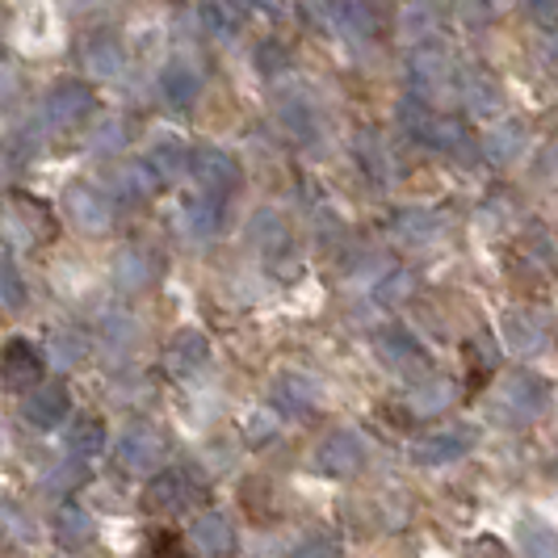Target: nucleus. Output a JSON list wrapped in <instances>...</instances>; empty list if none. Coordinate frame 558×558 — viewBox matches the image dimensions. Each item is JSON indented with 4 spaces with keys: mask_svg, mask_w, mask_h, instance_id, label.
Masks as SVG:
<instances>
[{
    "mask_svg": "<svg viewBox=\"0 0 558 558\" xmlns=\"http://www.w3.org/2000/svg\"><path fill=\"white\" fill-rule=\"evenodd\" d=\"M391 231L395 240H403V244H433L441 223H437L433 210H399L391 219Z\"/></svg>",
    "mask_w": 558,
    "mask_h": 558,
    "instance_id": "nucleus-25",
    "label": "nucleus"
},
{
    "mask_svg": "<svg viewBox=\"0 0 558 558\" xmlns=\"http://www.w3.org/2000/svg\"><path fill=\"white\" fill-rule=\"evenodd\" d=\"M299 558H336V546L332 542H311V546H303Z\"/></svg>",
    "mask_w": 558,
    "mask_h": 558,
    "instance_id": "nucleus-46",
    "label": "nucleus"
},
{
    "mask_svg": "<svg viewBox=\"0 0 558 558\" xmlns=\"http://www.w3.org/2000/svg\"><path fill=\"white\" fill-rule=\"evenodd\" d=\"M206 357H210V340H206L202 332H194V328L177 332L165 349L168 374H181V378H185V374H194V369H202Z\"/></svg>",
    "mask_w": 558,
    "mask_h": 558,
    "instance_id": "nucleus-18",
    "label": "nucleus"
},
{
    "mask_svg": "<svg viewBox=\"0 0 558 558\" xmlns=\"http://www.w3.org/2000/svg\"><path fill=\"white\" fill-rule=\"evenodd\" d=\"M374 349H378V362L391 365V369H403V374H412V369H424V365H428L424 349H420V340L412 332H403V328H383L378 340H374Z\"/></svg>",
    "mask_w": 558,
    "mask_h": 558,
    "instance_id": "nucleus-14",
    "label": "nucleus"
},
{
    "mask_svg": "<svg viewBox=\"0 0 558 558\" xmlns=\"http://www.w3.org/2000/svg\"><path fill=\"white\" fill-rule=\"evenodd\" d=\"M487 4H492V0H487Z\"/></svg>",
    "mask_w": 558,
    "mask_h": 558,
    "instance_id": "nucleus-49",
    "label": "nucleus"
},
{
    "mask_svg": "<svg viewBox=\"0 0 558 558\" xmlns=\"http://www.w3.org/2000/svg\"><path fill=\"white\" fill-rule=\"evenodd\" d=\"M84 353H88V344H84V336L76 332V328H59V332L51 336V362H56L59 369L81 365Z\"/></svg>",
    "mask_w": 558,
    "mask_h": 558,
    "instance_id": "nucleus-32",
    "label": "nucleus"
},
{
    "mask_svg": "<svg viewBox=\"0 0 558 558\" xmlns=\"http://www.w3.org/2000/svg\"><path fill=\"white\" fill-rule=\"evenodd\" d=\"M194 546L202 555L210 558H223L235 550V530H231V521L219 517V512H206V517H197L194 521Z\"/></svg>",
    "mask_w": 558,
    "mask_h": 558,
    "instance_id": "nucleus-22",
    "label": "nucleus"
},
{
    "mask_svg": "<svg viewBox=\"0 0 558 558\" xmlns=\"http://www.w3.org/2000/svg\"><path fill=\"white\" fill-rule=\"evenodd\" d=\"M151 550H156L151 558H181V542H177L172 533H160V537L151 542Z\"/></svg>",
    "mask_w": 558,
    "mask_h": 558,
    "instance_id": "nucleus-44",
    "label": "nucleus"
},
{
    "mask_svg": "<svg viewBox=\"0 0 558 558\" xmlns=\"http://www.w3.org/2000/svg\"><path fill=\"white\" fill-rule=\"evenodd\" d=\"M0 303H4V307H22V303H26V286H22L13 260H9L4 252H0Z\"/></svg>",
    "mask_w": 558,
    "mask_h": 558,
    "instance_id": "nucleus-39",
    "label": "nucleus"
},
{
    "mask_svg": "<svg viewBox=\"0 0 558 558\" xmlns=\"http://www.w3.org/2000/svg\"><path fill=\"white\" fill-rule=\"evenodd\" d=\"M408 81L416 88V97H433L441 84H449V56L437 43H420L408 56Z\"/></svg>",
    "mask_w": 558,
    "mask_h": 558,
    "instance_id": "nucleus-11",
    "label": "nucleus"
},
{
    "mask_svg": "<svg viewBox=\"0 0 558 558\" xmlns=\"http://www.w3.org/2000/svg\"><path fill=\"white\" fill-rule=\"evenodd\" d=\"M160 93L172 110H190L202 93V76H197L190 63H168L160 72Z\"/></svg>",
    "mask_w": 558,
    "mask_h": 558,
    "instance_id": "nucleus-21",
    "label": "nucleus"
},
{
    "mask_svg": "<svg viewBox=\"0 0 558 558\" xmlns=\"http://www.w3.org/2000/svg\"><path fill=\"white\" fill-rule=\"evenodd\" d=\"M43 110H47V122L56 131H72V126H81L84 118L97 110V97H93V88L84 81H68L51 88V97H47Z\"/></svg>",
    "mask_w": 558,
    "mask_h": 558,
    "instance_id": "nucleus-6",
    "label": "nucleus"
},
{
    "mask_svg": "<svg viewBox=\"0 0 558 558\" xmlns=\"http://www.w3.org/2000/svg\"><path fill=\"white\" fill-rule=\"evenodd\" d=\"M256 72L260 76H281L286 68H290V51L281 47L278 38H265V43H256Z\"/></svg>",
    "mask_w": 558,
    "mask_h": 558,
    "instance_id": "nucleus-37",
    "label": "nucleus"
},
{
    "mask_svg": "<svg viewBox=\"0 0 558 558\" xmlns=\"http://www.w3.org/2000/svg\"><path fill=\"white\" fill-rule=\"evenodd\" d=\"M403 131L416 143L441 151V156H453V160H475V135L466 131L462 118H449V113H428L424 101H403Z\"/></svg>",
    "mask_w": 558,
    "mask_h": 558,
    "instance_id": "nucleus-1",
    "label": "nucleus"
},
{
    "mask_svg": "<svg viewBox=\"0 0 558 558\" xmlns=\"http://www.w3.org/2000/svg\"><path fill=\"white\" fill-rule=\"evenodd\" d=\"M252 437H269L274 433V416L269 412H260V416H252V428H248Z\"/></svg>",
    "mask_w": 558,
    "mask_h": 558,
    "instance_id": "nucleus-47",
    "label": "nucleus"
},
{
    "mask_svg": "<svg viewBox=\"0 0 558 558\" xmlns=\"http://www.w3.org/2000/svg\"><path fill=\"white\" fill-rule=\"evenodd\" d=\"M56 235V219L47 202L29 194H0V244L13 248H38Z\"/></svg>",
    "mask_w": 558,
    "mask_h": 558,
    "instance_id": "nucleus-2",
    "label": "nucleus"
},
{
    "mask_svg": "<svg viewBox=\"0 0 558 558\" xmlns=\"http://www.w3.org/2000/svg\"><path fill=\"white\" fill-rule=\"evenodd\" d=\"M458 93H462V106L471 113H496L504 110V93L496 76L487 68H466L462 81H458Z\"/></svg>",
    "mask_w": 558,
    "mask_h": 558,
    "instance_id": "nucleus-17",
    "label": "nucleus"
},
{
    "mask_svg": "<svg viewBox=\"0 0 558 558\" xmlns=\"http://www.w3.org/2000/svg\"><path fill=\"white\" fill-rule=\"evenodd\" d=\"M202 17L215 34H235V26H240V13L219 4V0H202Z\"/></svg>",
    "mask_w": 558,
    "mask_h": 558,
    "instance_id": "nucleus-40",
    "label": "nucleus"
},
{
    "mask_svg": "<svg viewBox=\"0 0 558 558\" xmlns=\"http://www.w3.org/2000/svg\"><path fill=\"white\" fill-rule=\"evenodd\" d=\"M202 500V483H197L194 471H165L156 475V483L147 487V508L151 512H185Z\"/></svg>",
    "mask_w": 558,
    "mask_h": 558,
    "instance_id": "nucleus-7",
    "label": "nucleus"
},
{
    "mask_svg": "<svg viewBox=\"0 0 558 558\" xmlns=\"http://www.w3.org/2000/svg\"><path fill=\"white\" fill-rule=\"evenodd\" d=\"M449 399H453L449 383H428V387H416V395H412V412L416 416H437L449 408Z\"/></svg>",
    "mask_w": 558,
    "mask_h": 558,
    "instance_id": "nucleus-33",
    "label": "nucleus"
},
{
    "mask_svg": "<svg viewBox=\"0 0 558 558\" xmlns=\"http://www.w3.org/2000/svg\"><path fill=\"white\" fill-rule=\"evenodd\" d=\"M458 17H462L466 26H483V22L492 17V4H487V0H458Z\"/></svg>",
    "mask_w": 558,
    "mask_h": 558,
    "instance_id": "nucleus-43",
    "label": "nucleus"
},
{
    "mask_svg": "<svg viewBox=\"0 0 558 558\" xmlns=\"http://www.w3.org/2000/svg\"><path fill=\"white\" fill-rule=\"evenodd\" d=\"M68 412H72L68 387H34L26 399V420L34 428H56L68 420Z\"/></svg>",
    "mask_w": 558,
    "mask_h": 558,
    "instance_id": "nucleus-19",
    "label": "nucleus"
},
{
    "mask_svg": "<svg viewBox=\"0 0 558 558\" xmlns=\"http://www.w3.org/2000/svg\"><path fill=\"white\" fill-rule=\"evenodd\" d=\"M68 215L84 227V231H110L118 219V206L110 194H101L97 185H72L68 190Z\"/></svg>",
    "mask_w": 558,
    "mask_h": 558,
    "instance_id": "nucleus-10",
    "label": "nucleus"
},
{
    "mask_svg": "<svg viewBox=\"0 0 558 558\" xmlns=\"http://www.w3.org/2000/svg\"><path fill=\"white\" fill-rule=\"evenodd\" d=\"M412 286H416V278H412L408 269H395L391 278L378 281V299H383V303H399V299L412 294Z\"/></svg>",
    "mask_w": 558,
    "mask_h": 558,
    "instance_id": "nucleus-41",
    "label": "nucleus"
},
{
    "mask_svg": "<svg viewBox=\"0 0 558 558\" xmlns=\"http://www.w3.org/2000/svg\"><path fill=\"white\" fill-rule=\"evenodd\" d=\"M517 546L525 558H558V533L542 517H525L517 530Z\"/></svg>",
    "mask_w": 558,
    "mask_h": 558,
    "instance_id": "nucleus-24",
    "label": "nucleus"
},
{
    "mask_svg": "<svg viewBox=\"0 0 558 558\" xmlns=\"http://www.w3.org/2000/svg\"><path fill=\"white\" fill-rule=\"evenodd\" d=\"M525 143H530V126L525 122H500L492 135H483L478 151H483V160H492L496 168H508L521 160Z\"/></svg>",
    "mask_w": 558,
    "mask_h": 558,
    "instance_id": "nucleus-16",
    "label": "nucleus"
},
{
    "mask_svg": "<svg viewBox=\"0 0 558 558\" xmlns=\"http://www.w3.org/2000/svg\"><path fill=\"white\" fill-rule=\"evenodd\" d=\"M274 403H278L281 416H307L315 408V387L299 374H286V378L274 383Z\"/></svg>",
    "mask_w": 558,
    "mask_h": 558,
    "instance_id": "nucleus-23",
    "label": "nucleus"
},
{
    "mask_svg": "<svg viewBox=\"0 0 558 558\" xmlns=\"http://www.w3.org/2000/svg\"><path fill=\"white\" fill-rule=\"evenodd\" d=\"M475 446V433L471 428H441V433H428V437H420L416 446H412V458H416L420 466H441V462H453V458H462L466 449Z\"/></svg>",
    "mask_w": 558,
    "mask_h": 558,
    "instance_id": "nucleus-12",
    "label": "nucleus"
},
{
    "mask_svg": "<svg viewBox=\"0 0 558 558\" xmlns=\"http://www.w3.org/2000/svg\"><path fill=\"white\" fill-rule=\"evenodd\" d=\"M81 59L88 76H101V81L122 76V47H118L113 38H88V47H84Z\"/></svg>",
    "mask_w": 558,
    "mask_h": 558,
    "instance_id": "nucleus-26",
    "label": "nucleus"
},
{
    "mask_svg": "<svg viewBox=\"0 0 558 558\" xmlns=\"http://www.w3.org/2000/svg\"><path fill=\"white\" fill-rule=\"evenodd\" d=\"M190 172H194V181L202 185V194L206 197H219L223 202L227 194H235L240 190V165H235V156H227L223 147H194L190 151Z\"/></svg>",
    "mask_w": 558,
    "mask_h": 558,
    "instance_id": "nucleus-4",
    "label": "nucleus"
},
{
    "mask_svg": "<svg viewBox=\"0 0 558 558\" xmlns=\"http://www.w3.org/2000/svg\"><path fill=\"white\" fill-rule=\"evenodd\" d=\"M0 378L9 391H34L43 378V353L29 340H9L0 353Z\"/></svg>",
    "mask_w": 558,
    "mask_h": 558,
    "instance_id": "nucleus-8",
    "label": "nucleus"
},
{
    "mask_svg": "<svg viewBox=\"0 0 558 558\" xmlns=\"http://www.w3.org/2000/svg\"><path fill=\"white\" fill-rule=\"evenodd\" d=\"M240 4H248V9H260V13H269V17H281V0H240Z\"/></svg>",
    "mask_w": 558,
    "mask_h": 558,
    "instance_id": "nucleus-48",
    "label": "nucleus"
},
{
    "mask_svg": "<svg viewBox=\"0 0 558 558\" xmlns=\"http://www.w3.org/2000/svg\"><path fill=\"white\" fill-rule=\"evenodd\" d=\"M281 122L294 131V135H311L315 131V110H311L303 97H290V101H281Z\"/></svg>",
    "mask_w": 558,
    "mask_h": 558,
    "instance_id": "nucleus-38",
    "label": "nucleus"
},
{
    "mask_svg": "<svg viewBox=\"0 0 558 558\" xmlns=\"http://www.w3.org/2000/svg\"><path fill=\"white\" fill-rule=\"evenodd\" d=\"M88 537H93L88 512H81V508H63V512H59V542H63V546H84Z\"/></svg>",
    "mask_w": 558,
    "mask_h": 558,
    "instance_id": "nucleus-35",
    "label": "nucleus"
},
{
    "mask_svg": "<svg viewBox=\"0 0 558 558\" xmlns=\"http://www.w3.org/2000/svg\"><path fill=\"white\" fill-rule=\"evenodd\" d=\"M156 278H160V260H156L151 252H143V248L118 252V260H113V286H118L122 294L147 290V286H156Z\"/></svg>",
    "mask_w": 558,
    "mask_h": 558,
    "instance_id": "nucleus-15",
    "label": "nucleus"
},
{
    "mask_svg": "<svg viewBox=\"0 0 558 558\" xmlns=\"http://www.w3.org/2000/svg\"><path fill=\"white\" fill-rule=\"evenodd\" d=\"M0 537L13 542V546H26L29 537H34V525L26 521V512L9 500L0 504Z\"/></svg>",
    "mask_w": 558,
    "mask_h": 558,
    "instance_id": "nucleus-34",
    "label": "nucleus"
},
{
    "mask_svg": "<svg viewBox=\"0 0 558 558\" xmlns=\"http://www.w3.org/2000/svg\"><path fill=\"white\" fill-rule=\"evenodd\" d=\"M63 446L72 449L76 458H93V453H101V446H106V424L97 416H76L72 424H68V437H63Z\"/></svg>",
    "mask_w": 558,
    "mask_h": 558,
    "instance_id": "nucleus-27",
    "label": "nucleus"
},
{
    "mask_svg": "<svg viewBox=\"0 0 558 558\" xmlns=\"http://www.w3.org/2000/svg\"><path fill=\"white\" fill-rule=\"evenodd\" d=\"M546 403H550V387L537 374H512V378H504V387L496 391V412L508 424H530V420L546 412Z\"/></svg>",
    "mask_w": 558,
    "mask_h": 558,
    "instance_id": "nucleus-3",
    "label": "nucleus"
},
{
    "mask_svg": "<svg viewBox=\"0 0 558 558\" xmlns=\"http://www.w3.org/2000/svg\"><path fill=\"white\" fill-rule=\"evenodd\" d=\"M185 227L194 231V235H215L219 227H223V202L219 197H194V202H185Z\"/></svg>",
    "mask_w": 558,
    "mask_h": 558,
    "instance_id": "nucleus-29",
    "label": "nucleus"
},
{
    "mask_svg": "<svg viewBox=\"0 0 558 558\" xmlns=\"http://www.w3.org/2000/svg\"><path fill=\"white\" fill-rule=\"evenodd\" d=\"M122 135H126L122 122H110L106 131H97V147H122Z\"/></svg>",
    "mask_w": 558,
    "mask_h": 558,
    "instance_id": "nucleus-45",
    "label": "nucleus"
},
{
    "mask_svg": "<svg viewBox=\"0 0 558 558\" xmlns=\"http://www.w3.org/2000/svg\"><path fill=\"white\" fill-rule=\"evenodd\" d=\"M168 458V441L151 428V424H131L118 437V466L131 475H151L160 471V462Z\"/></svg>",
    "mask_w": 558,
    "mask_h": 558,
    "instance_id": "nucleus-5",
    "label": "nucleus"
},
{
    "mask_svg": "<svg viewBox=\"0 0 558 558\" xmlns=\"http://www.w3.org/2000/svg\"><path fill=\"white\" fill-rule=\"evenodd\" d=\"M147 168H151L160 181H172V177H181V172L190 168V151H185L177 140L156 143V151L147 156Z\"/></svg>",
    "mask_w": 558,
    "mask_h": 558,
    "instance_id": "nucleus-31",
    "label": "nucleus"
},
{
    "mask_svg": "<svg viewBox=\"0 0 558 558\" xmlns=\"http://www.w3.org/2000/svg\"><path fill=\"white\" fill-rule=\"evenodd\" d=\"M156 190H160V177L147 168V160L126 165L122 172H118V194L131 197V202H143V197H151Z\"/></svg>",
    "mask_w": 558,
    "mask_h": 558,
    "instance_id": "nucleus-30",
    "label": "nucleus"
},
{
    "mask_svg": "<svg viewBox=\"0 0 558 558\" xmlns=\"http://www.w3.org/2000/svg\"><path fill=\"white\" fill-rule=\"evenodd\" d=\"M504 336H508V344L517 349V353H537L542 344H546V328L525 315V311H512L508 319H504Z\"/></svg>",
    "mask_w": 558,
    "mask_h": 558,
    "instance_id": "nucleus-28",
    "label": "nucleus"
},
{
    "mask_svg": "<svg viewBox=\"0 0 558 558\" xmlns=\"http://www.w3.org/2000/svg\"><path fill=\"white\" fill-rule=\"evenodd\" d=\"M353 151H357V165L365 168V177L374 181V185H387L395 181V160H391V147L383 143L378 131H362L357 143H353Z\"/></svg>",
    "mask_w": 558,
    "mask_h": 558,
    "instance_id": "nucleus-20",
    "label": "nucleus"
},
{
    "mask_svg": "<svg viewBox=\"0 0 558 558\" xmlns=\"http://www.w3.org/2000/svg\"><path fill=\"white\" fill-rule=\"evenodd\" d=\"M525 13H530L542 29L558 26V0H525Z\"/></svg>",
    "mask_w": 558,
    "mask_h": 558,
    "instance_id": "nucleus-42",
    "label": "nucleus"
},
{
    "mask_svg": "<svg viewBox=\"0 0 558 558\" xmlns=\"http://www.w3.org/2000/svg\"><path fill=\"white\" fill-rule=\"evenodd\" d=\"M81 483H84V462H59V466H51L43 475V492L47 496H63V492H72Z\"/></svg>",
    "mask_w": 558,
    "mask_h": 558,
    "instance_id": "nucleus-36",
    "label": "nucleus"
},
{
    "mask_svg": "<svg viewBox=\"0 0 558 558\" xmlns=\"http://www.w3.org/2000/svg\"><path fill=\"white\" fill-rule=\"evenodd\" d=\"M365 462V446L357 433H349V428H336L332 437L324 441V446L315 449V466L324 471V475H353V471H362Z\"/></svg>",
    "mask_w": 558,
    "mask_h": 558,
    "instance_id": "nucleus-9",
    "label": "nucleus"
},
{
    "mask_svg": "<svg viewBox=\"0 0 558 558\" xmlns=\"http://www.w3.org/2000/svg\"><path fill=\"white\" fill-rule=\"evenodd\" d=\"M328 13L344 38H374L383 26L378 0H328Z\"/></svg>",
    "mask_w": 558,
    "mask_h": 558,
    "instance_id": "nucleus-13",
    "label": "nucleus"
}]
</instances>
